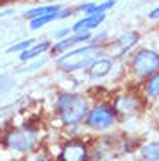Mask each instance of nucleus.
Listing matches in <instances>:
<instances>
[{"mask_svg":"<svg viewBox=\"0 0 159 161\" xmlns=\"http://www.w3.org/2000/svg\"><path fill=\"white\" fill-rule=\"evenodd\" d=\"M90 99L81 92L59 90L54 95V114L62 126L81 125L90 111Z\"/></svg>","mask_w":159,"mask_h":161,"instance_id":"obj_1","label":"nucleus"},{"mask_svg":"<svg viewBox=\"0 0 159 161\" xmlns=\"http://www.w3.org/2000/svg\"><path fill=\"white\" fill-rule=\"evenodd\" d=\"M106 54V47L104 45H95V43H85V45H78L74 49L68 50L66 54L55 57L54 68L59 73L64 75H74V73H85L86 68L97 59V57Z\"/></svg>","mask_w":159,"mask_h":161,"instance_id":"obj_2","label":"nucleus"},{"mask_svg":"<svg viewBox=\"0 0 159 161\" xmlns=\"http://www.w3.org/2000/svg\"><path fill=\"white\" fill-rule=\"evenodd\" d=\"M40 130L33 125H16L9 126L5 132L2 133V146L5 147L9 153L21 154V156H28L33 154L35 149L40 146Z\"/></svg>","mask_w":159,"mask_h":161,"instance_id":"obj_3","label":"nucleus"},{"mask_svg":"<svg viewBox=\"0 0 159 161\" xmlns=\"http://www.w3.org/2000/svg\"><path fill=\"white\" fill-rule=\"evenodd\" d=\"M118 114L116 108L107 102H97L90 106V111L86 114L83 125L92 132H107L118 123Z\"/></svg>","mask_w":159,"mask_h":161,"instance_id":"obj_4","label":"nucleus"},{"mask_svg":"<svg viewBox=\"0 0 159 161\" xmlns=\"http://www.w3.org/2000/svg\"><path fill=\"white\" fill-rule=\"evenodd\" d=\"M130 69L135 78L145 80L152 73L159 71V52L149 47H140L131 54Z\"/></svg>","mask_w":159,"mask_h":161,"instance_id":"obj_5","label":"nucleus"},{"mask_svg":"<svg viewBox=\"0 0 159 161\" xmlns=\"http://www.w3.org/2000/svg\"><path fill=\"white\" fill-rule=\"evenodd\" d=\"M57 161H90V147L81 137H69L59 149Z\"/></svg>","mask_w":159,"mask_h":161,"instance_id":"obj_6","label":"nucleus"},{"mask_svg":"<svg viewBox=\"0 0 159 161\" xmlns=\"http://www.w3.org/2000/svg\"><path fill=\"white\" fill-rule=\"evenodd\" d=\"M138 40H140V33L138 31H124L121 33L119 36H118L114 42H109L106 45V54L111 57H121L124 56V54H128L130 50L135 49V45L138 43Z\"/></svg>","mask_w":159,"mask_h":161,"instance_id":"obj_7","label":"nucleus"},{"mask_svg":"<svg viewBox=\"0 0 159 161\" xmlns=\"http://www.w3.org/2000/svg\"><path fill=\"white\" fill-rule=\"evenodd\" d=\"M112 68H114V57L104 54V56L97 57V59L86 68L85 73H86V76L92 78V80H100V78L107 76V75L112 71Z\"/></svg>","mask_w":159,"mask_h":161,"instance_id":"obj_8","label":"nucleus"},{"mask_svg":"<svg viewBox=\"0 0 159 161\" xmlns=\"http://www.w3.org/2000/svg\"><path fill=\"white\" fill-rule=\"evenodd\" d=\"M50 47H52V40L48 38H43V40H35V43L26 49L24 52L17 54V59L19 63H28V61H33V59H38V57H43V56H48L50 52Z\"/></svg>","mask_w":159,"mask_h":161,"instance_id":"obj_9","label":"nucleus"},{"mask_svg":"<svg viewBox=\"0 0 159 161\" xmlns=\"http://www.w3.org/2000/svg\"><path fill=\"white\" fill-rule=\"evenodd\" d=\"M106 21V14H88V16H81L78 18L74 23L71 25V31H90L93 33L95 30H99L102 26V23Z\"/></svg>","mask_w":159,"mask_h":161,"instance_id":"obj_10","label":"nucleus"},{"mask_svg":"<svg viewBox=\"0 0 159 161\" xmlns=\"http://www.w3.org/2000/svg\"><path fill=\"white\" fill-rule=\"evenodd\" d=\"M61 7H62L61 4H40V5H35V7H30L26 12H23V19L24 21H30V19L40 18V16L55 14Z\"/></svg>","mask_w":159,"mask_h":161,"instance_id":"obj_11","label":"nucleus"},{"mask_svg":"<svg viewBox=\"0 0 159 161\" xmlns=\"http://www.w3.org/2000/svg\"><path fill=\"white\" fill-rule=\"evenodd\" d=\"M145 83H144V92H145V97L151 99V101H156L159 97V71L152 73L151 76L145 78Z\"/></svg>","mask_w":159,"mask_h":161,"instance_id":"obj_12","label":"nucleus"},{"mask_svg":"<svg viewBox=\"0 0 159 161\" xmlns=\"http://www.w3.org/2000/svg\"><path fill=\"white\" fill-rule=\"evenodd\" d=\"M140 156L144 161H159V140H151L140 147Z\"/></svg>","mask_w":159,"mask_h":161,"instance_id":"obj_13","label":"nucleus"},{"mask_svg":"<svg viewBox=\"0 0 159 161\" xmlns=\"http://www.w3.org/2000/svg\"><path fill=\"white\" fill-rule=\"evenodd\" d=\"M50 59H52L50 56H43V57H38V59L28 61V63H24V66L19 69V73H36V71L43 69Z\"/></svg>","mask_w":159,"mask_h":161,"instance_id":"obj_14","label":"nucleus"},{"mask_svg":"<svg viewBox=\"0 0 159 161\" xmlns=\"http://www.w3.org/2000/svg\"><path fill=\"white\" fill-rule=\"evenodd\" d=\"M55 14H57V12H55ZM55 14H47V16H40V18L30 19V21H28V28H30L31 31H38V30H41V28H45V26H48V25L57 21Z\"/></svg>","mask_w":159,"mask_h":161,"instance_id":"obj_15","label":"nucleus"},{"mask_svg":"<svg viewBox=\"0 0 159 161\" xmlns=\"http://www.w3.org/2000/svg\"><path fill=\"white\" fill-rule=\"evenodd\" d=\"M35 40H36V38H21V40H16L12 45L7 47L5 52L7 54H21V52H24L26 49H30V47L35 43Z\"/></svg>","mask_w":159,"mask_h":161,"instance_id":"obj_16","label":"nucleus"},{"mask_svg":"<svg viewBox=\"0 0 159 161\" xmlns=\"http://www.w3.org/2000/svg\"><path fill=\"white\" fill-rule=\"evenodd\" d=\"M16 87V80L12 75H0V94H7Z\"/></svg>","mask_w":159,"mask_h":161,"instance_id":"obj_17","label":"nucleus"},{"mask_svg":"<svg viewBox=\"0 0 159 161\" xmlns=\"http://www.w3.org/2000/svg\"><path fill=\"white\" fill-rule=\"evenodd\" d=\"M74 14H78V12H76V5H62L57 11L55 18H57V21H66V19L73 18Z\"/></svg>","mask_w":159,"mask_h":161,"instance_id":"obj_18","label":"nucleus"},{"mask_svg":"<svg viewBox=\"0 0 159 161\" xmlns=\"http://www.w3.org/2000/svg\"><path fill=\"white\" fill-rule=\"evenodd\" d=\"M114 5H116V0H104V2H97L93 14H106V12H109Z\"/></svg>","mask_w":159,"mask_h":161,"instance_id":"obj_19","label":"nucleus"},{"mask_svg":"<svg viewBox=\"0 0 159 161\" xmlns=\"http://www.w3.org/2000/svg\"><path fill=\"white\" fill-rule=\"evenodd\" d=\"M90 43H95V45H104L106 47L109 43V33L107 31H97V33H92V40Z\"/></svg>","mask_w":159,"mask_h":161,"instance_id":"obj_20","label":"nucleus"},{"mask_svg":"<svg viewBox=\"0 0 159 161\" xmlns=\"http://www.w3.org/2000/svg\"><path fill=\"white\" fill-rule=\"evenodd\" d=\"M71 33H73L71 31V26H59V28L54 30L52 38H54V40H62V38H66V36H69Z\"/></svg>","mask_w":159,"mask_h":161,"instance_id":"obj_21","label":"nucleus"},{"mask_svg":"<svg viewBox=\"0 0 159 161\" xmlns=\"http://www.w3.org/2000/svg\"><path fill=\"white\" fill-rule=\"evenodd\" d=\"M26 161H54V159H52L50 156H47V154L41 153V154H33V156H30Z\"/></svg>","mask_w":159,"mask_h":161,"instance_id":"obj_22","label":"nucleus"},{"mask_svg":"<svg viewBox=\"0 0 159 161\" xmlns=\"http://www.w3.org/2000/svg\"><path fill=\"white\" fill-rule=\"evenodd\" d=\"M14 14H16V9H14V5L2 7V11H0V18H9V16H14Z\"/></svg>","mask_w":159,"mask_h":161,"instance_id":"obj_23","label":"nucleus"},{"mask_svg":"<svg viewBox=\"0 0 159 161\" xmlns=\"http://www.w3.org/2000/svg\"><path fill=\"white\" fill-rule=\"evenodd\" d=\"M147 18L151 19V21H157V19H159V5H157V7H154L151 12H149Z\"/></svg>","mask_w":159,"mask_h":161,"instance_id":"obj_24","label":"nucleus"},{"mask_svg":"<svg viewBox=\"0 0 159 161\" xmlns=\"http://www.w3.org/2000/svg\"><path fill=\"white\" fill-rule=\"evenodd\" d=\"M19 2H23V0H0V9L7 7V5H16V4H19Z\"/></svg>","mask_w":159,"mask_h":161,"instance_id":"obj_25","label":"nucleus"}]
</instances>
